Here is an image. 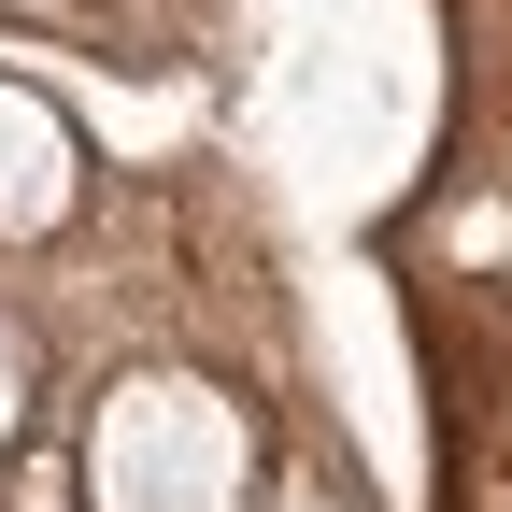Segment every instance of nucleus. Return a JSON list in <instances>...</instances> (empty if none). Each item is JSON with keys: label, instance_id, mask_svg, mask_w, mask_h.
<instances>
[{"label": "nucleus", "instance_id": "nucleus-1", "mask_svg": "<svg viewBox=\"0 0 512 512\" xmlns=\"http://www.w3.org/2000/svg\"><path fill=\"white\" fill-rule=\"evenodd\" d=\"M242 484V413L185 370L114 384L86 427V512H228Z\"/></svg>", "mask_w": 512, "mask_h": 512}, {"label": "nucleus", "instance_id": "nucleus-2", "mask_svg": "<svg viewBox=\"0 0 512 512\" xmlns=\"http://www.w3.org/2000/svg\"><path fill=\"white\" fill-rule=\"evenodd\" d=\"M72 214V128H57L29 86H0V242H29Z\"/></svg>", "mask_w": 512, "mask_h": 512}, {"label": "nucleus", "instance_id": "nucleus-3", "mask_svg": "<svg viewBox=\"0 0 512 512\" xmlns=\"http://www.w3.org/2000/svg\"><path fill=\"white\" fill-rule=\"evenodd\" d=\"M15 413H29V356H15V328H0V441H15Z\"/></svg>", "mask_w": 512, "mask_h": 512}]
</instances>
